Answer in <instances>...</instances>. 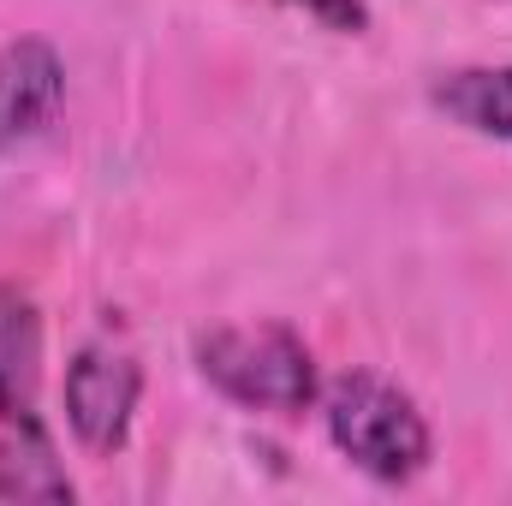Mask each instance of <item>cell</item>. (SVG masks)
<instances>
[{"instance_id": "6da1fadb", "label": "cell", "mask_w": 512, "mask_h": 506, "mask_svg": "<svg viewBox=\"0 0 512 506\" xmlns=\"http://www.w3.org/2000/svg\"><path fill=\"white\" fill-rule=\"evenodd\" d=\"M197 370L215 393H227L245 411L268 417H298L316 405L322 381L310 346L286 328V322H233V328H209L197 340Z\"/></svg>"}, {"instance_id": "7a4b0ae2", "label": "cell", "mask_w": 512, "mask_h": 506, "mask_svg": "<svg viewBox=\"0 0 512 506\" xmlns=\"http://www.w3.org/2000/svg\"><path fill=\"white\" fill-rule=\"evenodd\" d=\"M328 441L376 483H411L429 465V423L417 399L370 370H346L322 387Z\"/></svg>"}, {"instance_id": "3957f363", "label": "cell", "mask_w": 512, "mask_h": 506, "mask_svg": "<svg viewBox=\"0 0 512 506\" xmlns=\"http://www.w3.org/2000/svg\"><path fill=\"white\" fill-rule=\"evenodd\" d=\"M60 399H66V423H72L78 447L108 459L131 435V417H137V399H143V364L114 340H90L66 364Z\"/></svg>"}, {"instance_id": "277c9868", "label": "cell", "mask_w": 512, "mask_h": 506, "mask_svg": "<svg viewBox=\"0 0 512 506\" xmlns=\"http://www.w3.org/2000/svg\"><path fill=\"white\" fill-rule=\"evenodd\" d=\"M66 102V66L42 36H18L0 48V155L24 149L54 126Z\"/></svg>"}, {"instance_id": "5b68a950", "label": "cell", "mask_w": 512, "mask_h": 506, "mask_svg": "<svg viewBox=\"0 0 512 506\" xmlns=\"http://www.w3.org/2000/svg\"><path fill=\"white\" fill-rule=\"evenodd\" d=\"M0 501L66 506L72 477L36 405H0Z\"/></svg>"}, {"instance_id": "8992f818", "label": "cell", "mask_w": 512, "mask_h": 506, "mask_svg": "<svg viewBox=\"0 0 512 506\" xmlns=\"http://www.w3.org/2000/svg\"><path fill=\"white\" fill-rule=\"evenodd\" d=\"M429 102L453 126L512 143V66H459V72H441L435 90H429Z\"/></svg>"}, {"instance_id": "52a82bcc", "label": "cell", "mask_w": 512, "mask_h": 506, "mask_svg": "<svg viewBox=\"0 0 512 506\" xmlns=\"http://www.w3.org/2000/svg\"><path fill=\"white\" fill-rule=\"evenodd\" d=\"M42 381V316L24 292L0 286V405H36Z\"/></svg>"}, {"instance_id": "ba28073f", "label": "cell", "mask_w": 512, "mask_h": 506, "mask_svg": "<svg viewBox=\"0 0 512 506\" xmlns=\"http://www.w3.org/2000/svg\"><path fill=\"white\" fill-rule=\"evenodd\" d=\"M286 6L310 12L316 24H328V30H340V36H364V30H370V0H286Z\"/></svg>"}]
</instances>
